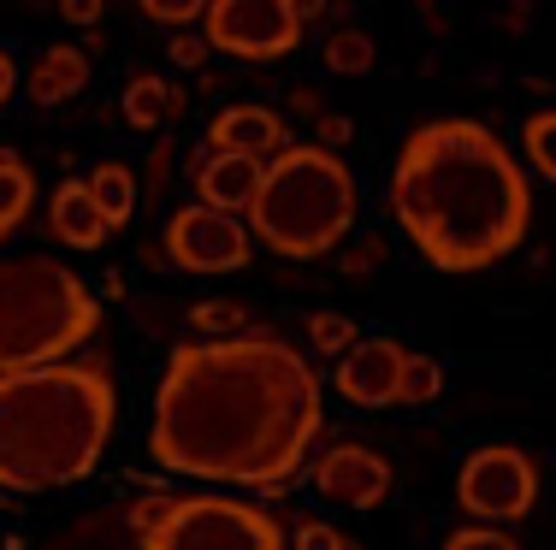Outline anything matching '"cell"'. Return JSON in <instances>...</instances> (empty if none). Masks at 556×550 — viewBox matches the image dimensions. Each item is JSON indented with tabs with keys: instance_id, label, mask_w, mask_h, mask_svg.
<instances>
[{
	"instance_id": "1",
	"label": "cell",
	"mask_w": 556,
	"mask_h": 550,
	"mask_svg": "<svg viewBox=\"0 0 556 550\" xmlns=\"http://www.w3.org/2000/svg\"><path fill=\"white\" fill-rule=\"evenodd\" d=\"M326 426L320 367L278 332H237L166 356L154 391L149 450L166 474L214 486L278 491L308 474V450Z\"/></svg>"
},
{
	"instance_id": "2",
	"label": "cell",
	"mask_w": 556,
	"mask_h": 550,
	"mask_svg": "<svg viewBox=\"0 0 556 550\" xmlns=\"http://www.w3.org/2000/svg\"><path fill=\"white\" fill-rule=\"evenodd\" d=\"M391 214L439 272H485L527 243L533 190L509 142L480 119H427L391 161Z\"/></svg>"
},
{
	"instance_id": "3",
	"label": "cell",
	"mask_w": 556,
	"mask_h": 550,
	"mask_svg": "<svg viewBox=\"0 0 556 550\" xmlns=\"http://www.w3.org/2000/svg\"><path fill=\"white\" fill-rule=\"evenodd\" d=\"M118 426L113 373L96 361H54L0 373V486L60 491L101 468Z\"/></svg>"
},
{
	"instance_id": "4",
	"label": "cell",
	"mask_w": 556,
	"mask_h": 550,
	"mask_svg": "<svg viewBox=\"0 0 556 550\" xmlns=\"http://www.w3.org/2000/svg\"><path fill=\"white\" fill-rule=\"evenodd\" d=\"M362 183L343 154L314 142H285L261 166V190L249 202V238H261L285 260H320L355 231Z\"/></svg>"
},
{
	"instance_id": "5",
	"label": "cell",
	"mask_w": 556,
	"mask_h": 550,
	"mask_svg": "<svg viewBox=\"0 0 556 550\" xmlns=\"http://www.w3.org/2000/svg\"><path fill=\"white\" fill-rule=\"evenodd\" d=\"M101 332V303L54 255L0 260V373L54 367Z\"/></svg>"
},
{
	"instance_id": "6",
	"label": "cell",
	"mask_w": 556,
	"mask_h": 550,
	"mask_svg": "<svg viewBox=\"0 0 556 550\" xmlns=\"http://www.w3.org/2000/svg\"><path fill=\"white\" fill-rule=\"evenodd\" d=\"M137 539L142 550H290V533L278 527L273 509L219 491L161 497V515Z\"/></svg>"
},
{
	"instance_id": "7",
	"label": "cell",
	"mask_w": 556,
	"mask_h": 550,
	"mask_svg": "<svg viewBox=\"0 0 556 550\" xmlns=\"http://www.w3.org/2000/svg\"><path fill=\"white\" fill-rule=\"evenodd\" d=\"M545 474L521 444H480L456 474V503L473 515V527H503V521H527L539 509Z\"/></svg>"
},
{
	"instance_id": "8",
	"label": "cell",
	"mask_w": 556,
	"mask_h": 550,
	"mask_svg": "<svg viewBox=\"0 0 556 550\" xmlns=\"http://www.w3.org/2000/svg\"><path fill=\"white\" fill-rule=\"evenodd\" d=\"M302 24L290 0H214L202 12V42L207 54L231 60H285L302 48Z\"/></svg>"
},
{
	"instance_id": "9",
	"label": "cell",
	"mask_w": 556,
	"mask_h": 550,
	"mask_svg": "<svg viewBox=\"0 0 556 550\" xmlns=\"http://www.w3.org/2000/svg\"><path fill=\"white\" fill-rule=\"evenodd\" d=\"M249 226L231 214H214V207H178L166 219V238H161V260L178 272H237L249 267Z\"/></svg>"
},
{
	"instance_id": "10",
	"label": "cell",
	"mask_w": 556,
	"mask_h": 550,
	"mask_svg": "<svg viewBox=\"0 0 556 550\" xmlns=\"http://www.w3.org/2000/svg\"><path fill=\"white\" fill-rule=\"evenodd\" d=\"M308 479H314V491H320L326 503H343V509H379L396 491V468L362 438L326 444V450L308 462Z\"/></svg>"
},
{
	"instance_id": "11",
	"label": "cell",
	"mask_w": 556,
	"mask_h": 550,
	"mask_svg": "<svg viewBox=\"0 0 556 550\" xmlns=\"http://www.w3.org/2000/svg\"><path fill=\"white\" fill-rule=\"evenodd\" d=\"M403 361H408V349L396 337H355L332 367V391L343 402H355V409H391Z\"/></svg>"
},
{
	"instance_id": "12",
	"label": "cell",
	"mask_w": 556,
	"mask_h": 550,
	"mask_svg": "<svg viewBox=\"0 0 556 550\" xmlns=\"http://www.w3.org/2000/svg\"><path fill=\"white\" fill-rule=\"evenodd\" d=\"M290 142L285 130V113H273L267 101H231V107H219L214 119H207V137L202 149L207 154H237V161H261L267 166L278 149Z\"/></svg>"
},
{
	"instance_id": "13",
	"label": "cell",
	"mask_w": 556,
	"mask_h": 550,
	"mask_svg": "<svg viewBox=\"0 0 556 550\" xmlns=\"http://www.w3.org/2000/svg\"><path fill=\"white\" fill-rule=\"evenodd\" d=\"M190 190H195V207H214V214L243 219L249 202H255V190H261V161L207 154L202 142H195V154H190Z\"/></svg>"
},
{
	"instance_id": "14",
	"label": "cell",
	"mask_w": 556,
	"mask_h": 550,
	"mask_svg": "<svg viewBox=\"0 0 556 550\" xmlns=\"http://www.w3.org/2000/svg\"><path fill=\"white\" fill-rule=\"evenodd\" d=\"M48 231L65 243V248H101L108 243V219L101 207L89 202L84 178H60L54 195H48Z\"/></svg>"
},
{
	"instance_id": "15",
	"label": "cell",
	"mask_w": 556,
	"mask_h": 550,
	"mask_svg": "<svg viewBox=\"0 0 556 550\" xmlns=\"http://www.w3.org/2000/svg\"><path fill=\"white\" fill-rule=\"evenodd\" d=\"M89 84V54L84 48H42V60L30 65V77H24V95L36 101V107H60V101L84 95Z\"/></svg>"
},
{
	"instance_id": "16",
	"label": "cell",
	"mask_w": 556,
	"mask_h": 550,
	"mask_svg": "<svg viewBox=\"0 0 556 550\" xmlns=\"http://www.w3.org/2000/svg\"><path fill=\"white\" fill-rule=\"evenodd\" d=\"M118 113H125L130 130H166V125L184 119V89L166 84V77H154V72H142V77H130V84H125Z\"/></svg>"
},
{
	"instance_id": "17",
	"label": "cell",
	"mask_w": 556,
	"mask_h": 550,
	"mask_svg": "<svg viewBox=\"0 0 556 550\" xmlns=\"http://www.w3.org/2000/svg\"><path fill=\"white\" fill-rule=\"evenodd\" d=\"M89 202L101 207V219H108V231L130 226V214H137V172H130L125 161H101L96 172L84 178Z\"/></svg>"
},
{
	"instance_id": "18",
	"label": "cell",
	"mask_w": 556,
	"mask_h": 550,
	"mask_svg": "<svg viewBox=\"0 0 556 550\" xmlns=\"http://www.w3.org/2000/svg\"><path fill=\"white\" fill-rule=\"evenodd\" d=\"M320 60H326L332 77H367L379 65V42L362 30V24H338V30L320 42Z\"/></svg>"
},
{
	"instance_id": "19",
	"label": "cell",
	"mask_w": 556,
	"mask_h": 550,
	"mask_svg": "<svg viewBox=\"0 0 556 550\" xmlns=\"http://www.w3.org/2000/svg\"><path fill=\"white\" fill-rule=\"evenodd\" d=\"M30 207H36V178H30V166H24V154L0 149V238H12V231L30 219Z\"/></svg>"
},
{
	"instance_id": "20",
	"label": "cell",
	"mask_w": 556,
	"mask_h": 550,
	"mask_svg": "<svg viewBox=\"0 0 556 550\" xmlns=\"http://www.w3.org/2000/svg\"><path fill=\"white\" fill-rule=\"evenodd\" d=\"M184 325L195 332V344H214V337L255 332L249 308H243V303H231V296H207V303H190V308H184Z\"/></svg>"
},
{
	"instance_id": "21",
	"label": "cell",
	"mask_w": 556,
	"mask_h": 550,
	"mask_svg": "<svg viewBox=\"0 0 556 550\" xmlns=\"http://www.w3.org/2000/svg\"><path fill=\"white\" fill-rule=\"evenodd\" d=\"M439 397H444V361L408 349L403 379H396V409H427V402H439Z\"/></svg>"
},
{
	"instance_id": "22",
	"label": "cell",
	"mask_w": 556,
	"mask_h": 550,
	"mask_svg": "<svg viewBox=\"0 0 556 550\" xmlns=\"http://www.w3.org/2000/svg\"><path fill=\"white\" fill-rule=\"evenodd\" d=\"M521 154L533 161V172L556 183V107L545 113H527V125H521Z\"/></svg>"
},
{
	"instance_id": "23",
	"label": "cell",
	"mask_w": 556,
	"mask_h": 550,
	"mask_svg": "<svg viewBox=\"0 0 556 550\" xmlns=\"http://www.w3.org/2000/svg\"><path fill=\"white\" fill-rule=\"evenodd\" d=\"M355 337H362V332H355L350 314H332V308L308 314V349H314V356H332V361H338L343 349L355 344Z\"/></svg>"
},
{
	"instance_id": "24",
	"label": "cell",
	"mask_w": 556,
	"mask_h": 550,
	"mask_svg": "<svg viewBox=\"0 0 556 550\" xmlns=\"http://www.w3.org/2000/svg\"><path fill=\"white\" fill-rule=\"evenodd\" d=\"M142 12H149L154 24H166V30H184V24H202V12L214 7V0H137Z\"/></svg>"
},
{
	"instance_id": "25",
	"label": "cell",
	"mask_w": 556,
	"mask_h": 550,
	"mask_svg": "<svg viewBox=\"0 0 556 550\" xmlns=\"http://www.w3.org/2000/svg\"><path fill=\"white\" fill-rule=\"evenodd\" d=\"M290 545H296V550H355V545L332 527V521H314V515H308V521H296Z\"/></svg>"
},
{
	"instance_id": "26",
	"label": "cell",
	"mask_w": 556,
	"mask_h": 550,
	"mask_svg": "<svg viewBox=\"0 0 556 550\" xmlns=\"http://www.w3.org/2000/svg\"><path fill=\"white\" fill-rule=\"evenodd\" d=\"M444 550H521V545H515L503 527H456L444 539Z\"/></svg>"
},
{
	"instance_id": "27",
	"label": "cell",
	"mask_w": 556,
	"mask_h": 550,
	"mask_svg": "<svg viewBox=\"0 0 556 550\" xmlns=\"http://www.w3.org/2000/svg\"><path fill=\"white\" fill-rule=\"evenodd\" d=\"M379 260H386V238H362L355 248H343V279H367L379 272Z\"/></svg>"
},
{
	"instance_id": "28",
	"label": "cell",
	"mask_w": 556,
	"mask_h": 550,
	"mask_svg": "<svg viewBox=\"0 0 556 550\" xmlns=\"http://www.w3.org/2000/svg\"><path fill=\"white\" fill-rule=\"evenodd\" d=\"M314 130H320V142H314V149H326V154H343V149H350V137H355L350 113H332V107L314 119Z\"/></svg>"
},
{
	"instance_id": "29",
	"label": "cell",
	"mask_w": 556,
	"mask_h": 550,
	"mask_svg": "<svg viewBox=\"0 0 556 550\" xmlns=\"http://www.w3.org/2000/svg\"><path fill=\"white\" fill-rule=\"evenodd\" d=\"M166 54H172V65H184V72H202V65H207V42H202V36H190V30H172Z\"/></svg>"
},
{
	"instance_id": "30",
	"label": "cell",
	"mask_w": 556,
	"mask_h": 550,
	"mask_svg": "<svg viewBox=\"0 0 556 550\" xmlns=\"http://www.w3.org/2000/svg\"><path fill=\"white\" fill-rule=\"evenodd\" d=\"M172 161H178V142H172V137H154V154H149V190H154V195H166Z\"/></svg>"
},
{
	"instance_id": "31",
	"label": "cell",
	"mask_w": 556,
	"mask_h": 550,
	"mask_svg": "<svg viewBox=\"0 0 556 550\" xmlns=\"http://www.w3.org/2000/svg\"><path fill=\"white\" fill-rule=\"evenodd\" d=\"M60 18L65 24H84V30H89V24L108 18V0H60Z\"/></svg>"
},
{
	"instance_id": "32",
	"label": "cell",
	"mask_w": 556,
	"mask_h": 550,
	"mask_svg": "<svg viewBox=\"0 0 556 550\" xmlns=\"http://www.w3.org/2000/svg\"><path fill=\"white\" fill-rule=\"evenodd\" d=\"M527 24H533V7H527V0H509V7H503V30L527 36Z\"/></svg>"
},
{
	"instance_id": "33",
	"label": "cell",
	"mask_w": 556,
	"mask_h": 550,
	"mask_svg": "<svg viewBox=\"0 0 556 550\" xmlns=\"http://www.w3.org/2000/svg\"><path fill=\"white\" fill-rule=\"evenodd\" d=\"M12 95H18V60H12L7 48H0V107H7Z\"/></svg>"
},
{
	"instance_id": "34",
	"label": "cell",
	"mask_w": 556,
	"mask_h": 550,
	"mask_svg": "<svg viewBox=\"0 0 556 550\" xmlns=\"http://www.w3.org/2000/svg\"><path fill=\"white\" fill-rule=\"evenodd\" d=\"M290 107H296L302 119H320V113H326V101H320V89H308V84H302L296 95H290Z\"/></svg>"
},
{
	"instance_id": "35",
	"label": "cell",
	"mask_w": 556,
	"mask_h": 550,
	"mask_svg": "<svg viewBox=\"0 0 556 550\" xmlns=\"http://www.w3.org/2000/svg\"><path fill=\"white\" fill-rule=\"evenodd\" d=\"M332 7V0H290V12H296V24L308 30V18H320V12Z\"/></svg>"
},
{
	"instance_id": "36",
	"label": "cell",
	"mask_w": 556,
	"mask_h": 550,
	"mask_svg": "<svg viewBox=\"0 0 556 550\" xmlns=\"http://www.w3.org/2000/svg\"><path fill=\"white\" fill-rule=\"evenodd\" d=\"M415 7L427 12V24H432V30H444V24H439V7H432V0H415Z\"/></svg>"
},
{
	"instance_id": "37",
	"label": "cell",
	"mask_w": 556,
	"mask_h": 550,
	"mask_svg": "<svg viewBox=\"0 0 556 550\" xmlns=\"http://www.w3.org/2000/svg\"><path fill=\"white\" fill-rule=\"evenodd\" d=\"M7 550H30V545H24V539H7Z\"/></svg>"
}]
</instances>
